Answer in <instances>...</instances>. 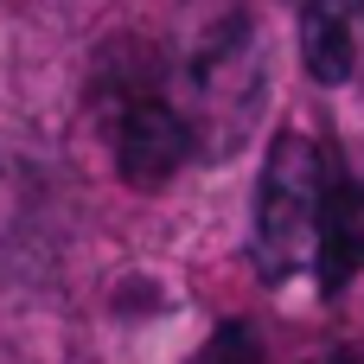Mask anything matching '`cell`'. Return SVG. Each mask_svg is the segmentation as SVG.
I'll list each match as a JSON object with an SVG mask.
<instances>
[{"label":"cell","mask_w":364,"mask_h":364,"mask_svg":"<svg viewBox=\"0 0 364 364\" xmlns=\"http://www.w3.org/2000/svg\"><path fill=\"white\" fill-rule=\"evenodd\" d=\"M326 198H333V179H326L320 141L314 134H275V147L262 160V186H256V262L269 282L314 269Z\"/></svg>","instance_id":"obj_1"},{"label":"cell","mask_w":364,"mask_h":364,"mask_svg":"<svg viewBox=\"0 0 364 364\" xmlns=\"http://www.w3.org/2000/svg\"><path fill=\"white\" fill-rule=\"evenodd\" d=\"M186 83L205 102V115H224V141H237L250 102L262 96V38L237 0L198 6V26L186 45Z\"/></svg>","instance_id":"obj_2"},{"label":"cell","mask_w":364,"mask_h":364,"mask_svg":"<svg viewBox=\"0 0 364 364\" xmlns=\"http://www.w3.org/2000/svg\"><path fill=\"white\" fill-rule=\"evenodd\" d=\"M109 154L134 192H160L192 154V122L154 90H115L109 96Z\"/></svg>","instance_id":"obj_3"},{"label":"cell","mask_w":364,"mask_h":364,"mask_svg":"<svg viewBox=\"0 0 364 364\" xmlns=\"http://www.w3.org/2000/svg\"><path fill=\"white\" fill-rule=\"evenodd\" d=\"M364 269V186H346L326 198V218H320V250H314V275L326 294L352 288Z\"/></svg>","instance_id":"obj_4"},{"label":"cell","mask_w":364,"mask_h":364,"mask_svg":"<svg viewBox=\"0 0 364 364\" xmlns=\"http://www.w3.org/2000/svg\"><path fill=\"white\" fill-rule=\"evenodd\" d=\"M301 64L314 83H346L358 51H352V13L346 0H307L301 6Z\"/></svg>","instance_id":"obj_5"},{"label":"cell","mask_w":364,"mask_h":364,"mask_svg":"<svg viewBox=\"0 0 364 364\" xmlns=\"http://www.w3.org/2000/svg\"><path fill=\"white\" fill-rule=\"evenodd\" d=\"M198 364H262V339H256L250 326L230 320V326H218V339L205 346V358H198Z\"/></svg>","instance_id":"obj_6"},{"label":"cell","mask_w":364,"mask_h":364,"mask_svg":"<svg viewBox=\"0 0 364 364\" xmlns=\"http://www.w3.org/2000/svg\"><path fill=\"white\" fill-rule=\"evenodd\" d=\"M333 364H364V346H339V352H333Z\"/></svg>","instance_id":"obj_7"},{"label":"cell","mask_w":364,"mask_h":364,"mask_svg":"<svg viewBox=\"0 0 364 364\" xmlns=\"http://www.w3.org/2000/svg\"><path fill=\"white\" fill-rule=\"evenodd\" d=\"M358 13H364V0H358Z\"/></svg>","instance_id":"obj_8"}]
</instances>
